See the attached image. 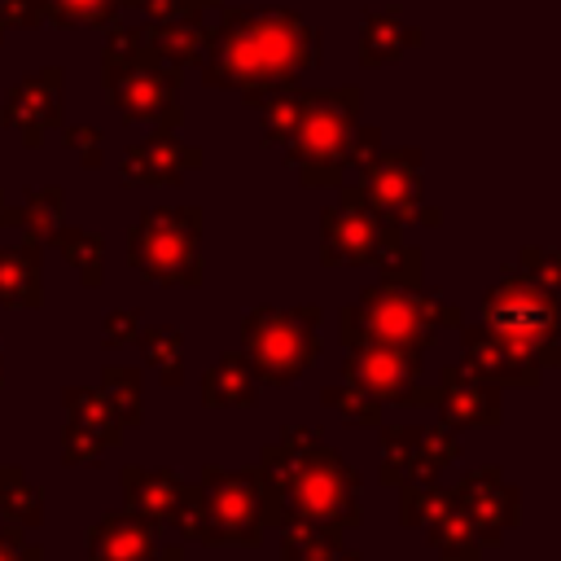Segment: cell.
<instances>
[{
  "mask_svg": "<svg viewBox=\"0 0 561 561\" xmlns=\"http://www.w3.org/2000/svg\"><path fill=\"white\" fill-rule=\"evenodd\" d=\"M451 495L469 513V522L478 526L486 548H495L522 522V491L513 482H504V469H495V465H482V469L465 473L451 486Z\"/></svg>",
  "mask_w": 561,
  "mask_h": 561,
  "instance_id": "4fadbf2b",
  "label": "cell"
},
{
  "mask_svg": "<svg viewBox=\"0 0 561 561\" xmlns=\"http://www.w3.org/2000/svg\"><path fill=\"white\" fill-rule=\"evenodd\" d=\"M0 561H44V548L39 543H26L22 526H0Z\"/></svg>",
  "mask_w": 561,
  "mask_h": 561,
  "instance_id": "ee69618b",
  "label": "cell"
},
{
  "mask_svg": "<svg viewBox=\"0 0 561 561\" xmlns=\"http://www.w3.org/2000/svg\"><path fill=\"white\" fill-rule=\"evenodd\" d=\"M320 44V31L294 9H224L215 26L206 22L197 75L206 88L241 92V101L254 105L259 96L285 92L316 70Z\"/></svg>",
  "mask_w": 561,
  "mask_h": 561,
  "instance_id": "6da1fadb",
  "label": "cell"
},
{
  "mask_svg": "<svg viewBox=\"0 0 561 561\" xmlns=\"http://www.w3.org/2000/svg\"><path fill=\"white\" fill-rule=\"evenodd\" d=\"M61 83H66V70L61 66H39V70L22 75L18 88L4 96L0 123L13 127L26 149H39L44 145V131L48 127H61Z\"/></svg>",
  "mask_w": 561,
  "mask_h": 561,
  "instance_id": "5bb4252c",
  "label": "cell"
},
{
  "mask_svg": "<svg viewBox=\"0 0 561 561\" xmlns=\"http://www.w3.org/2000/svg\"><path fill=\"white\" fill-rule=\"evenodd\" d=\"M320 399H324L342 421H351V425H381V399H377V394H368V390H364V386H355V381L324 386V390H320Z\"/></svg>",
  "mask_w": 561,
  "mask_h": 561,
  "instance_id": "d590c367",
  "label": "cell"
},
{
  "mask_svg": "<svg viewBox=\"0 0 561 561\" xmlns=\"http://www.w3.org/2000/svg\"><path fill=\"white\" fill-rule=\"evenodd\" d=\"M320 307H250L241 316V355L263 386L298 381L320 355Z\"/></svg>",
  "mask_w": 561,
  "mask_h": 561,
  "instance_id": "8992f818",
  "label": "cell"
},
{
  "mask_svg": "<svg viewBox=\"0 0 561 561\" xmlns=\"http://www.w3.org/2000/svg\"><path fill=\"white\" fill-rule=\"evenodd\" d=\"M0 224L4 228H22V237L31 245H48L57 237V228L66 224V193L57 184L31 188L22 206H0Z\"/></svg>",
  "mask_w": 561,
  "mask_h": 561,
  "instance_id": "7402d4cb",
  "label": "cell"
},
{
  "mask_svg": "<svg viewBox=\"0 0 561 561\" xmlns=\"http://www.w3.org/2000/svg\"><path fill=\"white\" fill-rule=\"evenodd\" d=\"M460 346H465V359L486 377V381H495V386H539L543 381V368L530 359V355H522V351H513L504 337H495L486 324H469V329H460Z\"/></svg>",
  "mask_w": 561,
  "mask_h": 561,
  "instance_id": "e0dca14e",
  "label": "cell"
},
{
  "mask_svg": "<svg viewBox=\"0 0 561 561\" xmlns=\"http://www.w3.org/2000/svg\"><path fill=\"white\" fill-rule=\"evenodd\" d=\"M136 9H145L153 22H171V18H206V13H197L193 0H136Z\"/></svg>",
  "mask_w": 561,
  "mask_h": 561,
  "instance_id": "bcb514c9",
  "label": "cell"
},
{
  "mask_svg": "<svg viewBox=\"0 0 561 561\" xmlns=\"http://www.w3.org/2000/svg\"><path fill=\"white\" fill-rule=\"evenodd\" d=\"M337 552H342L337 530L307 526V522L280 526V561H337Z\"/></svg>",
  "mask_w": 561,
  "mask_h": 561,
  "instance_id": "4dcf8cb0",
  "label": "cell"
},
{
  "mask_svg": "<svg viewBox=\"0 0 561 561\" xmlns=\"http://www.w3.org/2000/svg\"><path fill=\"white\" fill-rule=\"evenodd\" d=\"M136 342H140L149 368H158L162 386H180V377H184V333H180V324H140Z\"/></svg>",
  "mask_w": 561,
  "mask_h": 561,
  "instance_id": "4316f807",
  "label": "cell"
},
{
  "mask_svg": "<svg viewBox=\"0 0 561 561\" xmlns=\"http://www.w3.org/2000/svg\"><path fill=\"white\" fill-rule=\"evenodd\" d=\"M0 22L4 31H31L48 22V0H0Z\"/></svg>",
  "mask_w": 561,
  "mask_h": 561,
  "instance_id": "b9f144b4",
  "label": "cell"
},
{
  "mask_svg": "<svg viewBox=\"0 0 561 561\" xmlns=\"http://www.w3.org/2000/svg\"><path fill=\"white\" fill-rule=\"evenodd\" d=\"M149 53V44H145V26H110V35H105V53H101V83L110 88L123 70H131L140 57Z\"/></svg>",
  "mask_w": 561,
  "mask_h": 561,
  "instance_id": "d6a6232c",
  "label": "cell"
},
{
  "mask_svg": "<svg viewBox=\"0 0 561 561\" xmlns=\"http://www.w3.org/2000/svg\"><path fill=\"white\" fill-rule=\"evenodd\" d=\"M118 4H123V9H136V0H118Z\"/></svg>",
  "mask_w": 561,
  "mask_h": 561,
  "instance_id": "816d5d0a",
  "label": "cell"
},
{
  "mask_svg": "<svg viewBox=\"0 0 561 561\" xmlns=\"http://www.w3.org/2000/svg\"><path fill=\"white\" fill-rule=\"evenodd\" d=\"M61 408H66V421H79V425H88V430L123 443V425H118V416H114V408H110V399L101 390H92V386H66L61 390Z\"/></svg>",
  "mask_w": 561,
  "mask_h": 561,
  "instance_id": "f546056e",
  "label": "cell"
},
{
  "mask_svg": "<svg viewBox=\"0 0 561 561\" xmlns=\"http://www.w3.org/2000/svg\"><path fill=\"white\" fill-rule=\"evenodd\" d=\"M114 447H118L114 438H105V434H96V430H88L79 421H66V430H61V460L66 465H88V460H96V456H105Z\"/></svg>",
  "mask_w": 561,
  "mask_h": 561,
  "instance_id": "74e56055",
  "label": "cell"
},
{
  "mask_svg": "<svg viewBox=\"0 0 561 561\" xmlns=\"http://www.w3.org/2000/svg\"><path fill=\"white\" fill-rule=\"evenodd\" d=\"M145 561H184V543H153Z\"/></svg>",
  "mask_w": 561,
  "mask_h": 561,
  "instance_id": "7dc6e473",
  "label": "cell"
},
{
  "mask_svg": "<svg viewBox=\"0 0 561 561\" xmlns=\"http://www.w3.org/2000/svg\"><path fill=\"white\" fill-rule=\"evenodd\" d=\"M197 167H202V149L197 145L175 140L171 127H153V136H145L140 145L123 149L118 175H123V184H140V188H175Z\"/></svg>",
  "mask_w": 561,
  "mask_h": 561,
  "instance_id": "9a60e30c",
  "label": "cell"
},
{
  "mask_svg": "<svg viewBox=\"0 0 561 561\" xmlns=\"http://www.w3.org/2000/svg\"><path fill=\"white\" fill-rule=\"evenodd\" d=\"M425 530H430V548L438 552V561H482V552H486L478 526L456 504V495L425 522Z\"/></svg>",
  "mask_w": 561,
  "mask_h": 561,
  "instance_id": "603a6c76",
  "label": "cell"
},
{
  "mask_svg": "<svg viewBox=\"0 0 561 561\" xmlns=\"http://www.w3.org/2000/svg\"><path fill=\"white\" fill-rule=\"evenodd\" d=\"M377 267H381V280H390V285H403V289H421L425 285V254L403 245V241Z\"/></svg>",
  "mask_w": 561,
  "mask_h": 561,
  "instance_id": "f35d334b",
  "label": "cell"
},
{
  "mask_svg": "<svg viewBox=\"0 0 561 561\" xmlns=\"http://www.w3.org/2000/svg\"><path fill=\"white\" fill-rule=\"evenodd\" d=\"M465 311L447 298H438L434 289H403L390 280L368 285L355 302H346L337 311V333L342 346L351 342H386L399 351H416L425 355L438 337V329H460Z\"/></svg>",
  "mask_w": 561,
  "mask_h": 561,
  "instance_id": "3957f363",
  "label": "cell"
},
{
  "mask_svg": "<svg viewBox=\"0 0 561 561\" xmlns=\"http://www.w3.org/2000/svg\"><path fill=\"white\" fill-rule=\"evenodd\" d=\"M123 13L118 0H48V22L53 26H114Z\"/></svg>",
  "mask_w": 561,
  "mask_h": 561,
  "instance_id": "8d00e7d4",
  "label": "cell"
},
{
  "mask_svg": "<svg viewBox=\"0 0 561 561\" xmlns=\"http://www.w3.org/2000/svg\"><path fill=\"white\" fill-rule=\"evenodd\" d=\"M145 44L158 61L184 70V66H197L202 61V48H206V22L202 18H171V22H149L145 26Z\"/></svg>",
  "mask_w": 561,
  "mask_h": 561,
  "instance_id": "cb8c5ba5",
  "label": "cell"
},
{
  "mask_svg": "<svg viewBox=\"0 0 561 561\" xmlns=\"http://www.w3.org/2000/svg\"><path fill=\"white\" fill-rule=\"evenodd\" d=\"M61 145H66L88 171L105 162V136H101V127H92V123H66V127H61Z\"/></svg>",
  "mask_w": 561,
  "mask_h": 561,
  "instance_id": "60d3db41",
  "label": "cell"
},
{
  "mask_svg": "<svg viewBox=\"0 0 561 561\" xmlns=\"http://www.w3.org/2000/svg\"><path fill=\"white\" fill-rule=\"evenodd\" d=\"M259 495H263V526H324V530H355L359 513V473L324 443L311 425H289L276 443L259 451Z\"/></svg>",
  "mask_w": 561,
  "mask_h": 561,
  "instance_id": "7a4b0ae2",
  "label": "cell"
},
{
  "mask_svg": "<svg viewBox=\"0 0 561 561\" xmlns=\"http://www.w3.org/2000/svg\"><path fill=\"white\" fill-rule=\"evenodd\" d=\"M180 478L171 469H140V465H127L123 469V500H127V513L145 517L149 526H162L175 517V504H180Z\"/></svg>",
  "mask_w": 561,
  "mask_h": 561,
  "instance_id": "d6986e66",
  "label": "cell"
},
{
  "mask_svg": "<svg viewBox=\"0 0 561 561\" xmlns=\"http://www.w3.org/2000/svg\"><path fill=\"white\" fill-rule=\"evenodd\" d=\"M96 390L110 399V408H114V416H118V425H123V430H131V425H140V421H145L140 368H127V364H105V368H101V386H96Z\"/></svg>",
  "mask_w": 561,
  "mask_h": 561,
  "instance_id": "83f0119b",
  "label": "cell"
},
{
  "mask_svg": "<svg viewBox=\"0 0 561 561\" xmlns=\"http://www.w3.org/2000/svg\"><path fill=\"white\" fill-rule=\"evenodd\" d=\"M0 381H4V346H0Z\"/></svg>",
  "mask_w": 561,
  "mask_h": 561,
  "instance_id": "f907efd6",
  "label": "cell"
},
{
  "mask_svg": "<svg viewBox=\"0 0 561 561\" xmlns=\"http://www.w3.org/2000/svg\"><path fill=\"white\" fill-rule=\"evenodd\" d=\"M48 245H57V254L79 272V280H83L88 289H96V285L105 280V241H101L92 228L61 224L57 237H53Z\"/></svg>",
  "mask_w": 561,
  "mask_h": 561,
  "instance_id": "484cf974",
  "label": "cell"
},
{
  "mask_svg": "<svg viewBox=\"0 0 561 561\" xmlns=\"http://www.w3.org/2000/svg\"><path fill=\"white\" fill-rule=\"evenodd\" d=\"M482 320L495 337H504L513 351L530 355L539 368L561 364V316H557V294L539 289L526 276H504L500 285L486 289L482 298Z\"/></svg>",
  "mask_w": 561,
  "mask_h": 561,
  "instance_id": "ba28073f",
  "label": "cell"
},
{
  "mask_svg": "<svg viewBox=\"0 0 561 561\" xmlns=\"http://www.w3.org/2000/svg\"><path fill=\"white\" fill-rule=\"evenodd\" d=\"M197 4V13H210V9H224V0H193Z\"/></svg>",
  "mask_w": 561,
  "mask_h": 561,
  "instance_id": "c3c4849f",
  "label": "cell"
},
{
  "mask_svg": "<svg viewBox=\"0 0 561 561\" xmlns=\"http://www.w3.org/2000/svg\"><path fill=\"white\" fill-rule=\"evenodd\" d=\"M381 145H386V136H381L377 127H359V123H355L351 145H346V167H355V171H359V167H368V158H373Z\"/></svg>",
  "mask_w": 561,
  "mask_h": 561,
  "instance_id": "f6af8a7d",
  "label": "cell"
},
{
  "mask_svg": "<svg viewBox=\"0 0 561 561\" xmlns=\"http://www.w3.org/2000/svg\"><path fill=\"white\" fill-rule=\"evenodd\" d=\"M110 101L127 123L175 127L180 123V70L145 53L131 70H123L110 83Z\"/></svg>",
  "mask_w": 561,
  "mask_h": 561,
  "instance_id": "7c38bea8",
  "label": "cell"
},
{
  "mask_svg": "<svg viewBox=\"0 0 561 561\" xmlns=\"http://www.w3.org/2000/svg\"><path fill=\"white\" fill-rule=\"evenodd\" d=\"M44 302V267L39 245H0V307L35 311Z\"/></svg>",
  "mask_w": 561,
  "mask_h": 561,
  "instance_id": "ffe728a7",
  "label": "cell"
},
{
  "mask_svg": "<svg viewBox=\"0 0 561 561\" xmlns=\"http://www.w3.org/2000/svg\"><path fill=\"white\" fill-rule=\"evenodd\" d=\"M0 206H4V193H0Z\"/></svg>",
  "mask_w": 561,
  "mask_h": 561,
  "instance_id": "db71d44e",
  "label": "cell"
},
{
  "mask_svg": "<svg viewBox=\"0 0 561 561\" xmlns=\"http://www.w3.org/2000/svg\"><path fill=\"white\" fill-rule=\"evenodd\" d=\"M153 552V526L136 513H110L88 530V561H145Z\"/></svg>",
  "mask_w": 561,
  "mask_h": 561,
  "instance_id": "ac0fdd59",
  "label": "cell"
},
{
  "mask_svg": "<svg viewBox=\"0 0 561 561\" xmlns=\"http://www.w3.org/2000/svg\"><path fill=\"white\" fill-rule=\"evenodd\" d=\"M434 408L443 416V425L451 430H469V425H500L504 408H500V386L486 381L469 359L451 364L438 373L434 386Z\"/></svg>",
  "mask_w": 561,
  "mask_h": 561,
  "instance_id": "2e32d148",
  "label": "cell"
},
{
  "mask_svg": "<svg viewBox=\"0 0 561 561\" xmlns=\"http://www.w3.org/2000/svg\"><path fill=\"white\" fill-rule=\"evenodd\" d=\"M0 39H4V22H0Z\"/></svg>",
  "mask_w": 561,
  "mask_h": 561,
  "instance_id": "f5cc1de1",
  "label": "cell"
},
{
  "mask_svg": "<svg viewBox=\"0 0 561 561\" xmlns=\"http://www.w3.org/2000/svg\"><path fill=\"white\" fill-rule=\"evenodd\" d=\"M0 513L22 530L44 522V491L31 486L18 465H0Z\"/></svg>",
  "mask_w": 561,
  "mask_h": 561,
  "instance_id": "f1b7e54d",
  "label": "cell"
},
{
  "mask_svg": "<svg viewBox=\"0 0 561 561\" xmlns=\"http://www.w3.org/2000/svg\"><path fill=\"white\" fill-rule=\"evenodd\" d=\"M416 447H421V430L416 425H386L381 430V482L386 486H403L412 478Z\"/></svg>",
  "mask_w": 561,
  "mask_h": 561,
  "instance_id": "1f68e13d",
  "label": "cell"
},
{
  "mask_svg": "<svg viewBox=\"0 0 561 561\" xmlns=\"http://www.w3.org/2000/svg\"><path fill=\"white\" fill-rule=\"evenodd\" d=\"M421 44V31L403 22L399 9H368L364 13V35H359V66L377 70L386 61H399L403 53H412Z\"/></svg>",
  "mask_w": 561,
  "mask_h": 561,
  "instance_id": "44dd1931",
  "label": "cell"
},
{
  "mask_svg": "<svg viewBox=\"0 0 561 561\" xmlns=\"http://www.w3.org/2000/svg\"><path fill=\"white\" fill-rule=\"evenodd\" d=\"M359 171H364L359 193L381 219H390L399 228H412V224L438 228L443 224V210L425 206V153L421 149H408V145L386 149L381 145L368 158V167H359Z\"/></svg>",
  "mask_w": 561,
  "mask_h": 561,
  "instance_id": "30bf717a",
  "label": "cell"
},
{
  "mask_svg": "<svg viewBox=\"0 0 561 561\" xmlns=\"http://www.w3.org/2000/svg\"><path fill=\"white\" fill-rule=\"evenodd\" d=\"M460 456V443H456V430L451 425H425L421 430V447H416V469H412V478H421V482H438V473L451 465Z\"/></svg>",
  "mask_w": 561,
  "mask_h": 561,
  "instance_id": "836d02e7",
  "label": "cell"
},
{
  "mask_svg": "<svg viewBox=\"0 0 561 561\" xmlns=\"http://www.w3.org/2000/svg\"><path fill=\"white\" fill-rule=\"evenodd\" d=\"M202 210L149 206L127 232V263L153 285H202Z\"/></svg>",
  "mask_w": 561,
  "mask_h": 561,
  "instance_id": "52a82bcc",
  "label": "cell"
},
{
  "mask_svg": "<svg viewBox=\"0 0 561 561\" xmlns=\"http://www.w3.org/2000/svg\"><path fill=\"white\" fill-rule=\"evenodd\" d=\"M359 105H364V92L355 83L298 92V110H294L289 136L280 140V153L307 188H342L346 145L359 123Z\"/></svg>",
  "mask_w": 561,
  "mask_h": 561,
  "instance_id": "5b68a950",
  "label": "cell"
},
{
  "mask_svg": "<svg viewBox=\"0 0 561 561\" xmlns=\"http://www.w3.org/2000/svg\"><path fill=\"white\" fill-rule=\"evenodd\" d=\"M447 500H451V486L408 478V482L399 486V522H403L408 530H416V526H425V522H430Z\"/></svg>",
  "mask_w": 561,
  "mask_h": 561,
  "instance_id": "e575fe53",
  "label": "cell"
},
{
  "mask_svg": "<svg viewBox=\"0 0 561 561\" xmlns=\"http://www.w3.org/2000/svg\"><path fill=\"white\" fill-rule=\"evenodd\" d=\"M403 241V228L381 219L359 188H342L320 215V263L324 267H368L381 263Z\"/></svg>",
  "mask_w": 561,
  "mask_h": 561,
  "instance_id": "9c48e42d",
  "label": "cell"
},
{
  "mask_svg": "<svg viewBox=\"0 0 561 561\" xmlns=\"http://www.w3.org/2000/svg\"><path fill=\"white\" fill-rule=\"evenodd\" d=\"M337 561H368V557H359V552H337Z\"/></svg>",
  "mask_w": 561,
  "mask_h": 561,
  "instance_id": "681fc988",
  "label": "cell"
},
{
  "mask_svg": "<svg viewBox=\"0 0 561 561\" xmlns=\"http://www.w3.org/2000/svg\"><path fill=\"white\" fill-rule=\"evenodd\" d=\"M254 373L245 364L241 351H224L215 359V368H206L202 377V403L206 408H250L254 403Z\"/></svg>",
  "mask_w": 561,
  "mask_h": 561,
  "instance_id": "d4e9b609",
  "label": "cell"
},
{
  "mask_svg": "<svg viewBox=\"0 0 561 561\" xmlns=\"http://www.w3.org/2000/svg\"><path fill=\"white\" fill-rule=\"evenodd\" d=\"M136 333H140V311H131V307L110 311V316H105V324H101V342H105L110 351H118V346L136 342Z\"/></svg>",
  "mask_w": 561,
  "mask_h": 561,
  "instance_id": "7bdbcfd3",
  "label": "cell"
},
{
  "mask_svg": "<svg viewBox=\"0 0 561 561\" xmlns=\"http://www.w3.org/2000/svg\"><path fill=\"white\" fill-rule=\"evenodd\" d=\"M171 526L188 543L206 548H259L263 543V495L254 469H215L206 465L197 482L180 486Z\"/></svg>",
  "mask_w": 561,
  "mask_h": 561,
  "instance_id": "277c9868",
  "label": "cell"
},
{
  "mask_svg": "<svg viewBox=\"0 0 561 561\" xmlns=\"http://www.w3.org/2000/svg\"><path fill=\"white\" fill-rule=\"evenodd\" d=\"M517 276H526V280H535L539 289L557 294V289H561V259H557V250L526 245V250L517 254Z\"/></svg>",
  "mask_w": 561,
  "mask_h": 561,
  "instance_id": "ab89813d",
  "label": "cell"
},
{
  "mask_svg": "<svg viewBox=\"0 0 561 561\" xmlns=\"http://www.w3.org/2000/svg\"><path fill=\"white\" fill-rule=\"evenodd\" d=\"M346 381L364 386L381 403L399 408H434V386H421V355L386 342H351L342 359Z\"/></svg>",
  "mask_w": 561,
  "mask_h": 561,
  "instance_id": "8fae6325",
  "label": "cell"
}]
</instances>
